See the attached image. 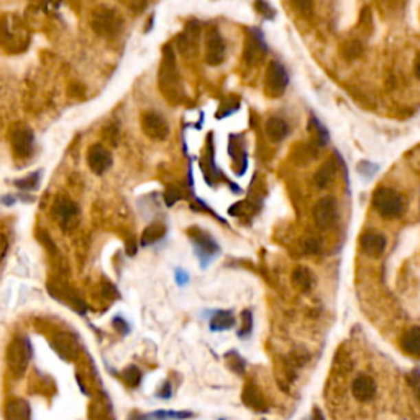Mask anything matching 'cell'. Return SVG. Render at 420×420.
I'll list each match as a JSON object with an SVG mask.
<instances>
[{
  "mask_svg": "<svg viewBox=\"0 0 420 420\" xmlns=\"http://www.w3.org/2000/svg\"><path fill=\"white\" fill-rule=\"evenodd\" d=\"M169 396H171V389H169V384H166L163 391L159 393V397H169Z\"/></svg>",
  "mask_w": 420,
  "mask_h": 420,
  "instance_id": "cell-40",
  "label": "cell"
},
{
  "mask_svg": "<svg viewBox=\"0 0 420 420\" xmlns=\"http://www.w3.org/2000/svg\"><path fill=\"white\" fill-rule=\"evenodd\" d=\"M417 397H419V401H420V388H419V391H417Z\"/></svg>",
  "mask_w": 420,
  "mask_h": 420,
  "instance_id": "cell-41",
  "label": "cell"
},
{
  "mask_svg": "<svg viewBox=\"0 0 420 420\" xmlns=\"http://www.w3.org/2000/svg\"><path fill=\"white\" fill-rule=\"evenodd\" d=\"M189 235L190 239L194 240V243H196L197 253L201 254L202 258V265L209 261L210 258L219 252V247L215 245V241L212 240L206 232L199 230V228H192V230H189Z\"/></svg>",
  "mask_w": 420,
  "mask_h": 420,
  "instance_id": "cell-13",
  "label": "cell"
},
{
  "mask_svg": "<svg viewBox=\"0 0 420 420\" xmlns=\"http://www.w3.org/2000/svg\"><path fill=\"white\" fill-rule=\"evenodd\" d=\"M241 137H236V135H232L230 137V146H228V151H230V156L233 158V166L236 168L239 164V159H241V163L247 166V155H245L243 145L240 143Z\"/></svg>",
  "mask_w": 420,
  "mask_h": 420,
  "instance_id": "cell-28",
  "label": "cell"
},
{
  "mask_svg": "<svg viewBox=\"0 0 420 420\" xmlns=\"http://www.w3.org/2000/svg\"><path fill=\"white\" fill-rule=\"evenodd\" d=\"M351 394L356 401L360 402H368L375 397L376 394V383L371 376L362 375L358 376L351 384Z\"/></svg>",
  "mask_w": 420,
  "mask_h": 420,
  "instance_id": "cell-16",
  "label": "cell"
},
{
  "mask_svg": "<svg viewBox=\"0 0 420 420\" xmlns=\"http://www.w3.org/2000/svg\"><path fill=\"white\" fill-rule=\"evenodd\" d=\"M289 124L281 117H271L268 122H266V135H268L269 140L273 142H283L284 138L289 135Z\"/></svg>",
  "mask_w": 420,
  "mask_h": 420,
  "instance_id": "cell-20",
  "label": "cell"
},
{
  "mask_svg": "<svg viewBox=\"0 0 420 420\" xmlns=\"http://www.w3.org/2000/svg\"><path fill=\"white\" fill-rule=\"evenodd\" d=\"M335 173H337V166H335L333 159L325 161L324 164L319 168V171L316 173V176H313V182H316V186L319 189H327L330 184H332Z\"/></svg>",
  "mask_w": 420,
  "mask_h": 420,
  "instance_id": "cell-23",
  "label": "cell"
},
{
  "mask_svg": "<svg viewBox=\"0 0 420 420\" xmlns=\"http://www.w3.org/2000/svg\"><path fill=\"white\" fill-rule=\"evenodd\" d=\"M266 54V45L263 43V38L258 36L256 33H253L252 36H248L247 45H245L243 51V59L248 66H254L258 63L263 61Z\"/></svg>",
  "mask_w": 420,
  "mask_h": 420,
  "instance_id": "cell-15",
  "label": "cell"
},
{
  "mask_svg": "<svg viewBox=\"0 0 420 420\" xmlns=\"http://www.w3.org/2000/svg\"><path fill=\"white\" fill-rule=\"evenodd\" d=\"M291 279H292V286H294L297 291L302 292V294L312 292L317 284L316 276H313L311 269L305 268V266H297V268L292 271Z\"/></svg>",
  "mask_w": 420,
  "mask_h": 420,
  "instance_id": "cell-18",
  "label": "cell"
},
{
  "mask_svg": "<svg viewBox=\"0 0 420 420\" xmlns=\"http://www.w3.org/2000/svg\"><path fill=\"white\" fill-rule=\"evenodd\" d=\"M112 163H113L112 153H110L104 145L97 143V145H92L89 148L87 164L89 168L92 169V173L99 174L100 176V174H104L105 171H109V169L112 168Z\"/></svg>",
  "mask_w": 420,
  "mask_h": 420,
  "instance_id": "cell-11",
  "label": "cell"
},
{
  "mask_svg": "<svg viewBox=\"0 0 420 420\" xmlns=\"http://www.w3.org/2000/svg\"><path fill=\"white\" fill-rule=\"evenodd\" d=\"M54 350L58 351V355L65 360H73L78 355L79 345L78 338L71 333H59L54 337L53 340Z\"/></svg>",
  "mask_w": 420,
  "mask_h": 420,
  "instance_id": "cell-17",
  "label": "cell"
},
{
  "mask_svg": "<svg viewBox=\"0 0 420 420\" xmlns=\"http://www.w3.org/2000/svg\"><path fill=\"white\" fill-rule=\"evenodd\" d=\"M159 87L163 91V96H166L169 100H179L182 96L176 56H174L171 46H164L163 49V61H161L159 67Z\"/></svg>",
  "mask_w": 420,
  "mask_h": 420,
  "instance_id": "cell-1",
  "label": "cell"
},
{
  "mask_svg": "<svg viewBox=\"0 0 420 420\" xmlns=\"http://www.w3.org/2000/svg\"><path fill=\"white\" fill-rule=\"evenodd\" d=\"M201 23L190 22L186 27V32L177 36V49L182 56H189L190 53H196L199 48V40H201Z\"/></svg>",
  "mask_w": 420,
  "mask_h": 420,
  "instance_id": "cell-12",
  "label": "cell"
},
{
  "mask_svg": "<svg viewBox=\"0 0 420 420\" xmlns=\"http://www.w3.org/2000/svg\"><path fill=\"white\" fill-rule=\"evenodd\" d=\"M142 130L145 131L146 137L151 140H166L169 135V125L161 113L156 112H146L142 117Z\"/></svg>",
  "mask_w": 420,
  "mask_h": 420,
  "instance_id": "cell-10",
  "label": "cell"
},
{
  "mask_svg": "<svg viewBox=\"0 0 420 420\" xmlns=\"http://www.w3.org/2000/svg\"><path fill=\"white\" fill-rule=\"evenodd\" d=\"M414 74H415V78L420 80V53L417 54V58H415V61H414Z\"/></svg>",
  "mask_w": 420,
  "mask_h": 420,
  "instance_id": "cell-38",
  "label": "cell"
},
{
  "mask_svg": "<svg viewBox=\"0 0 420 420\" xmlns=\"http://www.w3.org/2000/svg\"><path fill=\"white\" fill-rule=\"evenodd\" d=\"M30 358H32V345L28 338L16 337L7 348V366L15 377H22L27 373Z\"/></svg>",
  "mask_w": 420,
  "mask_h": 420,
  "instance_id": "cell-4",
  "label": "cell"
},
{
  "mask_svg": "<svg viewBox=\"0 0 420 420\" xmlns=\"http://www.w3.org/2000/svg\"><path fill=\"white\" fill-rule=\"evenodd\" d=\"M360 245H362L363 253L370 258H379L386 250V239L384 235L376 232H366L363 233L360 239Z\"/></svg>",
  "mask_w": 420,
  "mask_h": 420,
  "instance_id": "cell-14",
  "label": "cell"
},
{
  "mask_svg": "<svg viewBox=\"0 0 420 420\" xmlns=\"http://www.w3.org/2000/svg\"><path fill=\"white\" fill-rule=\"evenodd\" d=\"M122 377H124V381L130 388H137L140 381H142V371H140L137 366H129L122 373Z\"/></svg>",
  "mask_w": 420,
  "mask_h": 420,
  "instance_id": "cell-31",
  "label": "cell"
},
{
  "mask_svg": "<svg viewBox=\"0 0 420 420\" xmlns=\"http://www.w3.org/2000/svg\"><path fill=\"white\" fill-rule=\"evenodd\" d=\"M253 329V316L250 311L241 312V330H240V337H248L252 333Z\"/></svg>",
  "mask_w": 420,
  "mask_h": 420,
  "instance_id": "cell-33",
  "label": "cell"
},
{
  "mask_svg": "<svg viewBox=\"0 0 420 420\" xmlns=\"http://www.w3.org/2000/svg\"><path fill=\"white\" fill-rule=\"evenodd\" d=\"M225 59V41L217 27H210L206 33V61L210 66L222 65Z\"/></svg>",
  "mask_w": 420,
  "mask_h": 420,
  "instance_id": "cell-9",
  "label": "cell"
},
{
  "mask_svg": "<svg viewBox=\"0 0 420 420\" xmlns=\"http://www.w3.org/2000/svg\"><path fill=\"white\" fill-rule=\"evenodd\" d=\"M227 358H228V364H230L232 370L241 375L245 370V363H243V360L240 358V355L236 353V351H230V353H227Z\"/></svg>",
  "mask_w": 420,
  "mask_h": 420,
  "instance_id": "cell-34",
  "label": "cell"
},
{
  "mask_svg": "<svg viewBox=\"0 0 420 420\" xmlns=\"http://www.w3.org/2000/svg\"><path fill=\"white\" fill-rule=\"evenodd\" d=\"M51 214H53V217L56 220L58 227L61 228V230L69 232L76 228V225L79 222L80 209L73 199L59 196L54 199L53 207H51Z\"/></svg>",
  "mask_w": 420,
  "mask_h": 420,
  "instance_id": "cell-5",
  "label": "cell"
},
{
  "mask_svg": "<svg viewBox=\"0 0 420 420\" xmlns=\"http://www.w3.org/2000/svg\"><path fill=\"white\" fill-rule=\"evenodd\" d=\"M30 406L23 399H12L5 406V420H30Z\"/></svg>",
  "mask_w": 420,
  "mask_h": 420,
  "instance_id": "cell-19",
  "label": "cell"
},
{
  "mask_svg": "<svg viewBox=\"0 0 420 420\" xmlns=\"http://www.w3.org/2000/svg\"><path fill=\"white\" fill-rule=\"evenodd\" d=\"M304 250H305V253H307V254H319V253H320V250H322L320 241L317 240V239H309V240H305Z\"/></svg>",
  "mask_w": 420,
  "mask_h": 420,
  "instance_id": "cell-35",
  "label": "cell"
},
{
  "mask_svg": "<svg viewBox=\"0 0 420 420\" xmlns=\"http://www.w3.org/2000/svg\"><path fill=\"white\" fill-rule=\"evenodd\" d=\"M243 402L250 407H253L254 410H266V404H265V399H263L261 393L258 391L256 388L252 384H248L247 388H245L243 391Z\"/></svg>",
  "mask_w": 420,
  "mask_h": 420,
  "instance_id": "cell-26",
  "label": "cell"
},
{
  "mask_svg": "<svg viewBox=\"0 0 420 420\" xmlns=\"http://www.w3.org/2000/svg\"><path fill=\"white\" fill-rule=\"evenodd\" d=\"M10 146L16 158L28 159L35 153V135L25 124H16L10 131Z\"/></svg>",
  "mask_w": 420,
  "mask_h": 420,
  "instance_id": "cell-6",
  "label": "cell"
},
{
  "mask_svg": "<svg viewBox=\"0 0 420 420\" xmlns=\"http://www.w3.org/2000/svg\"><path fill=\"white\" fill-rule=\"evenodd\" d=\"M312 215H313V222H316L317 227L322 228V230H329V228H332L338 220L337 199L332 196L319 199V201L316 202V206H313Z\"/></svg>",
  "mask_w": 420,
  "mask_h": 420,
  "instance_id": "cell-8",
  "label": "cell"
},
{
  "mask_svg": "<svg viewBox=\"0 0 420 420\" xmlns=\"http://www.w3.org/2000/svg\"><path fill=\"white\" fill-rule=\"evenodd\" d=\"M254 7H256L258 10H261L263 15H265V16H269V19H273V16H274V12H273V8H271L269 3L258 2V3H254Z\"/></svg>",
  "mask_w": 420,
  "mask_h": 420,
  "instance_id": "cell-36",
  "label": "cell"
},
{
  "mask_svg": "<svg viewBox=\"0 0 420 420\" xmlns=\"http://www.w3.org/2000/svg\"><path fill=\"white\" fill-rule=\"evenodd\" d=\"M8 248V241L3 235H0V261H2V258L5 256Z\"/></svg>",
  "mask_w": 420,
  "mask_h": 420,
  "instance_id": "cell-37",
  "label": "cell"
},
{
  "mask_svg": "<svg viewBox=\"0 0 420 420\" xmlns=\"http://www.w3.org/2000/svg\"><path fill=\"white\" fill-rule=\"evenodd\" d=\"M294 159L296 163L299 164H305L309 163V161L313 159L317 156V148L313 143H300L299 146L294 150Z\"/></svg>",
  "mask_w": 420,
  "mask_h": 420,
  "instance_id": "cell-27",
  "label": "cell"
},
{
  "mask_svg": "<svg viewBox=\"0 0 420 420\" xmlns=\"http://www.w3.org/2000/svg\"><path fill=\"white\" fill-rule=\"evenodd\" d=\"M233 325H235V317L228 311L215 312L210 320V329L214 330V332H223V330L232 329Z\"/></svg>",
  "mask_w": 420,
  "mask_h": 420,
  "instance_id": "cell-25",
  "label": "cell"
},
{
  "mask_svg": "<svg viewBox=\"0 0 420 420\" xmlns=\"http://www.w3.org/2000/svg\"><path fill=\"white\" fill-rule=\"evenodd\" d=\"M363 51V45L360 43L358 40H350L346 41L345 45L342 46V54L343 58L348 59V61H351V59H356L362 54Z\"/></svg>",
  "mask_w": 420,
  "mask_h": 420,
  "instance_id": "cell-30",
  "label": "cell"
},
{
  "mask_svg": "<svg viewBox=\"0 0 420 420\" xmlns=\"http://www.w3.org/2000/svg\"><path fill=\"white\" fill-rule=\"evenodd\" d=\"M289 84V74L281 63L271 61L265 73V91L269 97H281Z\"/></svg>",
  "mask_w": 420,
  "mask_h": 420,
  "instance_id": "cell-7",
  "label": "cell"
},
{
  "mask_svg": "<svg viewBox=\"0 0 420 420\" xmlns=\"http://www.w3.org/2000/svg\"><path fill=\"white\" fill-rule=\"evenodd\" d=\"M38 184H40V173H33V174H30V176L23 177V179L15 181V186H16V188L27 189V190L36 189V188H38Z\"/></svg>",
  "mask_w": 420,
  "mask_h": 420,
  "instance_id": "cell-32",
  "label": "cell"
},
{
  "mask_svg": "<svg viewBox=\"0 0 420 420\" xmlns=\"http://www.w3.org/2000/svg\"><path fill=\"white\" fill-rule=\"evenodd\" d=\"M192 417V414L188 412V410H182V412H177V410H158V412H151V414H131L129 420H181V419H189Z\"/></svg>",
  "mask_w": 420,
  "mask_h": 420,
  "instance_id": "cell-21",
  "label": "cell"
},
{
  "mask_svg": "<svg viewBox=\"0 0 420 420\" xmlns=\"http://www.w3.org/2000/svg\"><path fill=\"white\" fill-rule=\"evenodd\" d=\"M177 283L179 284H186L188 283V278H186V274L184 273H181V271H177Z\"/></svg>",
  "mask_w": 420,
  "mask_h": 420,
  "instance_id": "cell-39",
  "label": "cell"
},
{
  "mask_svg": "<svg viewBox=\"0 0 420 420\" xmlns=\"http://www.w3.org/2000/svg\"><path fill=\"white\" fill-rule=\"evenodd\" d=\"M401 346L407 355L420 356V327H412L402 335Z\"/></svg>",
  "mask_w": 420,
  "mask_h": 420,
  "instance_id": "cell-22",
  "label": "cell"
},
{
  "mask_svg": "<svg viewBox=\"0 0 420 420\" xmlns=\"http://www.w3.org/2000/svg\"><path fill=\"white\" fill-rule=\"evenodd\" d=\"M166 235V225L161 222H155L143 230L142 233V245L143 247H150V245L159 241L163 236Z\"/></svg>",
  "mask_w": 420,
  "mask_h": 420,
  "instance_id": "cell-24",
  "label": "cell"
},
{
  "mask_svg": "<svg viewBox=\"0 0 420 420\" xmlns=\"http://www.w3.org/2000/svg\"><path fill=\"white\" fill-rule=\"evenodd\" d=\"M91 27L102 38H115L124 30V19L117 10L107 5H99L91 12Z\"/></svg>",
  "mask_w": 420,
  "mask_h": 420,
  "instance_id": "cell-2",
  "label": "cell"
},
{
  "mask_svg": "<svg viewBox=\"0 0 420 420\" xmlns=\"http://www.w3.org/2000/svg\"><path fill=\"white\" fill-rule=\"evenodd\" d=\"M309 130L313 131V145L316 146H325V143L329 142V135L324 126H322L319 122H317L316 117H312L311 125H309Z\"/></svg>",
  "mask_w": 420,
  "mask_h": 420,
  "instance_id": "cell-29",
  "label": "cell"
},
{
  "mask_svg": "<svg viewBox=\"0 0 420 420\" xmlns=\"http://www.w3.org/2000/svg\"><path fill=\"white\" fill-rule=\"evenodd\" d=\"M373 207L383 219H397L404 214L406 201L397 190L391 188H379L373 194Z\"/></svg>",
  "mask_w": 420,
  "mask_h": 420,
  "instance_id": "cell-3",
  "label": "cell"
}]
</instances>
